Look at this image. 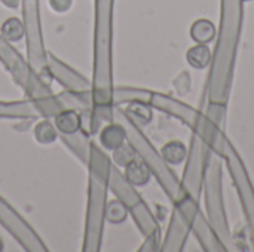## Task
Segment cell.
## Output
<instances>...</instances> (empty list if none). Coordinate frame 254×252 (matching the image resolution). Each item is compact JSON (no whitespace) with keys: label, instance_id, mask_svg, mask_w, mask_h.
<instances>
[{"label":"cell","instance_id":"6da1fadb","mask_svg":"<svg viewBox=\"0 0 254 252\" xmlns=\"http://www.w3.org/2000/svg\"><path fill=\"white\" fill-rule=\"evenodd\" d=\"M214 34H216V28L213 22H210L208 19H198L196 22H193L190 28V36L196 43L205 45L213 40Z\"/></svg>","mask_w":254,"mask_h":252},{"label":"cell","instance_id":"7a4b0ae2","mask_svg":"<svg viewBox=\"0 0 254 252\" xmlns=\"http://www.w3.org/2000/svg\"><path fill=\"white\" fill-rule=\"evenodd\" d=\"M188 61L195 68H205L211 61V50L207 45L198 43L196 46L190 48L188 52Z\"/></svg>","mask_w":254,"mask_h":252},{"label":"cell","instance_id":"3957f363","mask_svg":"<svg viewBox=\"0 0 254 252\" xmlns=\"http://www.w3.org/2000/svg\"><path fill=\"white\" fill-rule=\"evenodd\" d=\"M185 154H186V147L179 141H173L164 147V157L170 163H180L185 159Z\"/></svg>","mask_w":254,"mask_h":252}]
</instances>
